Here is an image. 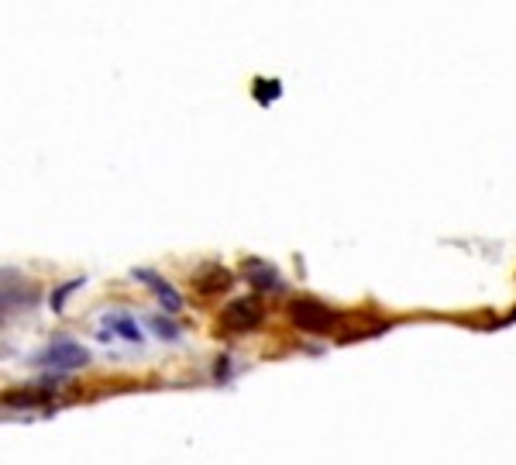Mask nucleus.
I'll return each instance as SVG.
<instances>
[{
	"label": "nucleus",
	"instance_id": "3",
	"mask_svg": "<svg viewBox=\"0 0 516 465\" xmlns=\"http://www.w3.org/2000/svg\"><path fill=\"white\" fill-rule=\"evenodd\" d=\"M262 317H265V310L255 297H241V300H234V304H228L221 310V328L231 331V335H241V331L258 328Z\"/></svg>",
	"mask_w": 516,
	"mask_h": 465
},
{
	"label": "nucleus",
	"instance_id": "4",
	"mask_svg": "<svg viewBox=\"0 0 516 465\" xmlns=\"http://www.w3.org/2000/svg\"><path fill=\"white\" fill-rule=\"evenodd\" d=\"M131 276H135L138 283H145L148 290H152L155 297H159V304H162V310H166V314H176V310L183 307V297H179V293L172 290V286L159 273H152V269H135Z\"/></svg>",
	"mask_w": 516,
	"mask_h": 465
},
{
	"label": "nucleus",
	"instance_id": "1",
	"mask_svg": "<svg viewBox=\"0 0 516 465\" xmlns=\"http://www.w3.org/2000/svg\"><path fill=\"white\" fill-rule=\"evenodd\" d=\"M289 317H293L296 328L310 331V335H327V331L341 324V317L334 314L331 307H324L320 300H310V297L293 300V304H289Z\"/></svg>",
	"mask_w": 516,
	"mask_h": 465
},
{
	"label": "nucleus",
	"instance_id": "6",
	"mask_svg": "<svg viewBox=\"0 0 516 465\" xmlns=\"http://www.w3.org/2000/svg\"><path fill=\"white\" fill-rule=\"evenodd\" d=\"M104 331L111 338L131 341V345H138V341H142V328H138V321L131 314H124V310H111V314H104Z\"/></svg>",
	"mask_w": 516,
	"mask_h": 465
},
{
	"label": "nucleus",
	"instance_id": "7",
	"mask_svg": "<svg viewBox=\"0 0 516 465\" xmlns=\"http://www.w3.org/2000/svg\"><path fill=\"white\" fill-rule=\"evenodd\" d=\"M252 283L258 290H283V279L276 269H269L265 262H252Z\"/></svg>",
	"mask_w": 516,
	"mask_h": 465
},
{
	"label": "nucleus",
	"instance_id": "8",
	"mask_svg": "<svg viewBox=\"0 0 516 465\" xmlns=\"http://www.w3.org/2000/svg\"><path fill=\"white\" fill-rule=\"evenodd\" d=\"M83 283H86V279H69V283L62 286V290H56V293H52V310H62V307H66L69 293H73V290H80Z\"/></svg>",
	"mask_w": 516,
	"mask_h": 465
},
{
	"label": "nucleus",
	"instance_id": "5",
	"mask_svg": "<svg viewBox=\"0 0 516 465\" xmlns=\"http://www.w3.org/2000/svg\"><path fill=\"white\" fill-rule=\"evenodd\" d=\"M234 283V276L224 266H203L197 276H193V290L203 293V297H214V293H224Z\"/></svg>",
	"mask_w": 516,
	"mask_h": 465
},
{
	"label": "nucleus",
	"instance_id": "9",
	"mask_svg": "<svg viewBox=\"0 0 516 465\" xmlns=\"http://www.w3.org/2000/svg\"><path fill=\"white\" fill-rule=\"evenodd\" d=\"M152 328L159 331L162 338H169V341H176V338H179V328L169 321V317H162V314H155V317H152Z\"/></svg>",
	"mask_w": 516,
	"mask_h": 465
},
{
	"label": "nucleus",
	"instance_id": "2",
	"mask_svg": "<svg viewBox=\"0 0 516 465\" xmlns=\"http://www.w3.org/2000/svg\"><path fill=\"white\" fill-rule=\"evenodd\" d=\"M90 362V352L73 338H52L49 345L38 352V366H49V369H59V372H73V369H83Z\"/></svg>",
	"mask_w": 516,
	"mask_h": 465
}]
</instances>
